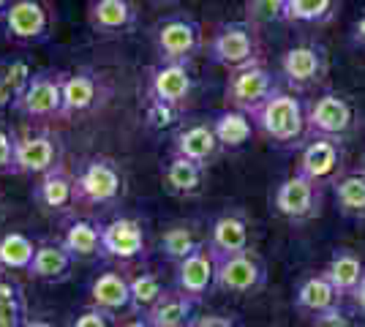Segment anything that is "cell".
<instances>
[{
	"label": "cell",
	"instance_id": "1",
	"mask_svg": "<svg viewBox=\"0 0 365 327\" xmlns=\"http://www.w3.org/2000/svg\"><path fill=\"white\" fill-rule=\"evenodd\" d=\"M251 120L267 140L287 147L300 145L308 134L305 104L297 98V93H289V90H275L262 107L251 112Z\"/></svg>",
	"mask_w": 365,
	"mask_h": 327
},
{
	"label": "cell",
	"instance_id": "2",
	"mask_svg": "<svg viewBox=\"0 0 365 327\" xmlns=\"http://www.w3.org/2000/svg\"><path fill=\"white\" fill-rule=\"evenodd\" d=\"M76 204L82 207H112L123 199L125 180L118 161L109 156H91L74 170Z\"/></svg>",
	"mask_w": 365,
	"mask_h": 327
},
{
	"label": "cell",
	"instance_id": "3",
	"mask_svg": "<svg viewBox=\"0 0 365 327\" xmlns=\"http://www.w3.org/2000/svg\"><path fill=\"white\" fill-rule=\"evenodd\" d=\"M153 47L161 63H188L205 49V33L194 16L172 14L164 16L153 28Z\"/></svg>",
	"mask_w": 365,
	"mask_h": 327
},
{
	"label": "cell",
	"instance_id": "4",
	"mask_svg": "<svg viewBox=\"0 0 365 327\" xmlns=\"http://www.w3.org/2000/svg\"><path fill=\"white\" fill-rule=\"evenodd\" d=\"M207 55L210 61L224 66L227 71L243 68L251 63H259V33L257 25L248 19H237V22H224L218 25L207 44Z\"/></svg>",
	"mask_w": 365,
	"mask_h": 327
},
{
	"label": "cell",
	"instance_id": "5",
	"mask_svg": "<svg viewBox=\"0 0 365 327\" xmlns=\"http://www.w3.org/2000/svg\"><path fill=\"white\" fill-rule=\"evenodd\" d=\"M3 38L16 47H41L52 36V14L41 0H11L0 16Z\"/></svg>",
	"mask_w": 365,
	"mask_h": 327
},
{
	"label": "cell",
	"instance_id": "6",
	"mask_svg": "<svg viewBox=\"0 0 365 327\" xmlns=\"http://www.w3.org/2000/svg\"><path fill=\"white\" fill-rule=\"evenodd\" d=\"M63 77L66 71H33L31 82L22 93L16 95L11 112L22 115L25 120H55L63 109Z\"/></svg>",
	"mask_w": 365,
	"mask_h": 327
},
{
	"label": "cell",
	"instance_id": "7",
	"mask_svg": "<svg viewBox=\"0 0 365 327\" xmlns=\"http://www.w3.org/2000/svg\"><path fill=\"white\" fill-rule=\"evenodd\" d=\"M275 90H281V82H278V77H275L264 63L259 61V63H251V66H243V68L229 71L224 98H227V107L243 109V112L251 115Z\"/></svg>",
	"mask_w": 365,
	"mask_h": 327
},
{
	"label": "cell",
	"instance_id": "8",
	"mask_svg": "<svg viewBox=\"0 0 365 327\" xmlns=\"http://www.w3.org/2000/svg\"><path fill=\"white\" fill-rule=\"evenodd\" d=\"M305 120L308 137H330L344 142L354 128V107L346 95L324 90L305 104Z\"/></svg>",
	"mask_w": 365,
	"mask_h": 327
},
{
	"label": "cell",
	"instance_id": "9",
	"mask_svg": "<svg viewBox=\"0 0 365 327\" xmlns=\"http://www.w3.org/2000/svg\"><path fill=\"white\" fill-rule=\"evenodd\" d=\"M273 207L278 216L292 224L314 221L322 213V183L305 177L303 172H294L278 183L273 194Z\"/></svg>",
	"mask_w": 365,
	"mask_h": 327
},
{
	"label": "cell",
	"instance_id": "10",
	"mask_svg": "<svg viewBox=\"0 0 365 327\" xmlns=\"http://www.w3.org/2000/svg\"><path fill=\"white\" fill-rule=\"evenodd\" d=\"M327 68H330L327 49L317 41H300L287 49L281 58V77L294 93H305L322 85L327 77Z\"/></svg>",
	"mask_w": 365,
	"mask_h": 327
},
{
	"label": "cell",
	"instance_id": "11",
	"mask_svg": "<svg viewBox=\"0 0 365 327\" xmlns=\"http://www.w3.org/2000/svg\"><path fill=\"white\" fill-rule=\"evenodd\" d=\"M194 93V74L188 63H155L148 71V101L153 107L180 112Z\"/></svg>",
	"mask_w": 365,
	"mask_h": 327
},
{
	"label": "cell",
	"instance_id": "12",
	"mask_svg": "<svg viewBox=\"0 0 365 327\" xmlns=\"http://www.w3.org/2000/svg\"><path fill=\"white\" fill-rule=\"evenodd\" d=\"M215 262H218V267H215V289L218 292L257 295L267 281L264 262L251 251L237 254V256H224V259H215Z\"/></svg>",
	"mask_w": 365,
	"mask_h": 327
},
{
	"label": "cell",
	"instance_id": "13",
	"mask_svg": "<svg viewBox=\"0 0 365 327\" xmlns=\"http://www.w3.org/2000/svg\"><path fill=\"white\" fill-rule=\"evenodd\" d=\"M61 164V145L46 131H14V175L38 177Z\"/></svg>",
	"mask_w": 365,
	"mask_h": 327
},
{
	"label": "cell",
	"instance_id": "14",
	"mask_svg": "<svg viewBox=\"0 0 365 327\" xmlns=\"http://www.w3.org/2000/svg\"><path fill=\"white\" fill-rule=\"evenodd\" d=\"M148 251V232L142 221L118 216L101 224V256L118 262H137Z\"/></svg>",
	"mask_w": 365,
	"mask_h": 327
},
{
	"label": "cell",
	"instance_id": "15",
	"mask_svg": "<svg viewBox=\"0 0 365 327\" xmlns=\"http://www.w3.org/2000/svg\"><path fill=\"white\" fill-rule=\"evenodd\" d=\"M344 147L341 140L330 137H308V142L300 150L297 158V172H303L305 177L317 180V183H335L344 175Z\"/></svg>",
	"mask_w": 365,
	"mask_h": 327
},
{
	"label": "cell",
	"instance_id": "16",
	"mask_svg": "<svg viewBox=\"0 0 365 327\" xmlns=\"http://www.w3.org/2000/svg\"><path fill=\"white\" fill-rule=\"evenodd\" d=\"M215 267L218 262H215L213 251L202 246L191 256H185L175 265V286L188 297H194L197 303H202L205 297L218 292L215 289Z\"/></svg>",
	"mask_w": 365,
	"mask_h": 327
},
{
	"label": "cell",
	"instance_id": "17",
	"mask_svg": "<svg viewBox=\"0 0 365 327\" xmlns=\"http://www.w3.org/2000/svg\"><path fill=\"white\" fill-rule=\"evenodd\" d=\"M101 95H104L101 74H96L91 68L66 71V77H63L61 120H71V118H79V115H88L91 109L98 107Z\"/></svg>",
	"mask_w": 365,
	"mask_h": 327
},
{
	"label": "cell",
	"instance_id": "18",
	"mask_svg": "<svg viewBox=\"0 0 365 327\" xmlns=\"http://www.w3.org/2000/svg\"><path fill=\"white\" fill-rule=\"evenodd\" d=\"M33 202L44 213H68L76 207L74 172L61 161L49 172L38 175V183L33 186Z\"/></svg>",
	"mask_w": 365,
	"mask_h": 327
},
{
	"label": "cell",
	"instance_id": "19",
	"mask_svg": "<svg viewBox=\"0 0 365 327\" xmlns=\"http://www.w3.org/2000/svg\"><path fill=\"white\" fill-rule=\"evenodd\" d=\"M207 249L213 251L215 259H224V256H237L251 251V224L243 213L237 210H229L221 213L210 224V232H207Z\"/></svg>",
	"mask_w": 365,
	"mask_h": 327
},
{
	"label": "cell",
	"instance_id": "20",
	"mask_svg": "<svg viewBox=\"0 0 365 327\" xmlns=\"http://www.w3.org/2000/svg\"><path fill=\"white\" fill-rule=\"evenodd\" d=\"M88 25L96 36L104 38L125 36L137 28V6L134 0H91Z\"/></svg>",
	"mask_w": 365,
	"mask_h": 327
},
{
	"label": "cell",
	"instance_id": "21",
	"mask_svg": "<svg viewBox=\"0 0 365 327\" xmlns=\"http://www.w3.org/2000/svg\"><path fill=\"white\" fill-rule=\"evenodd\" d=\"M221 142L215 137L213 120H191V123H182L175 137H172V153L175 156H185L199 164H210L218 153H221Z\"/></svg>",
	"mask_w": 365,
	"mask_h": 327
},
{
	"label": "cell",
	"instance_id": "22",
	"mask_svg": "<svg viewBox=\"0 0 365 327\" xmlns=\"http://www.w3.org/2000/svg\"><path fill=\"white\" fill-rule=\"evenodd\" d=\"M88 303L112 313H131V279L125 270H101L88 286Z\"/></svg>",
	"mask_w": 365,
	"mask_h": 327
},
{
	"label": "cell",
	"instance_id": "23",
	"mask_svg": "<svg viewBox=\"0 0 365 327\" xmlns=\"http://www.w3.org/2000/svg\"><path fill=\"white\" fill-rule=\"evenodd\" d=\"M344 300H346V297L335 289V284L327 279L324 273H314V276H308V279L297 286L294 306L314 319V316H319V313L344 308Z\"/></svg>",
	"mask_w": 365,
	"mask_h": 327
},
{
	"label": "cell",
	"instance_id": "24",
	"mask_svg": "<svg viewBox=\"0 0 365 327\" xmlns=\"http://www.w3.org/2000/svg\"><path fill=\"white\" fill-rule=\"evenodd\" d=\"M76 265V256L66 249L63 243H38L36 256H33L28 276L44 284H61L71 276Z\"/></svg>",
	"mask_w": 365,
	"mask_h": 327
},
{
	"label": "cell",
	"instance_id": "25",
	"mask_svg": "<svg viewBox=\"0 0 365 327\" xmlns=\"http://www.w3.org/2000/svg\"><path fill=\"white\" fill-rule=\"evenodd\" d=\"M145 316L155 327H191V322L197 319V300L172 286L155 300V306Z\"/></svg>",
	"mask_w": 365,
	"mask_h": 327
},
{
	"label": "cell",
	"instance_id": "26",
	"mask_svg": "<svg viewBox=\"0 0 365 327\" xmlns=\"http://www.w3.org/2000/svg\"><path fill=\"white\" fill-rule=\"evenodd\" d=\"M205 175H207L205 164L172 153V158H169L167 164H164V170H161V183L175 197H194V194L202 191Z\"/></svg>",
	"mask_w": 365,
	"mask_h": 327
},
{
	"label": "cell",
	"instance_id": "27",
	"mask_svg": "<svg viewBox=\"0 0 365 327\" xmlns=\"http://www.w3.org/2000/svg\"><path fill=\"white\" fill-rule=\"evenodd\" d=\"M61 243L79 259L101 256V224L91 218H68L63 224Z\"/></svg>",
	"mask_w": 365,
	"mask_h": 327
},
{
	"label": "cell",
	"instance_id": "28",
	"mask_svg": "<svg viewBox=\"0 0 365 327\" xmlns=\"http://www.w3.org/2000/svg\"><path fill=\"white\" fill-rule=\"evenodd\" d=\"M210 120H213L215 137L221 142V147H227V150H237V147L248 145L251 137H254V131H257L251 115L235 107H227V109H221V112H215Z\"/></svg>",
	"mask_w": 365,
	"mask_h": 327
},
{
	"label": "cell",
	"instance_id": "29",
	"mask_svg": "<svg viewBox=\"0 0 365 327\" xmlns=\"http://www.w3.org/2000/svg\"><path fill=\"white\" fill-rule=\"evenodd\" d=\"M327 279L335 284V289L341 292V295L349 300L351 292L357 289V284L363 281L365 276V259L357 254V251L351 249H338L330 256V262L324 265V270H322Z\"/></svg>",
	"mask_w": 365,
	"mask_h": 327
},
{
	"label": "cell",
	"instance_id": "30",
	"mask_svg": "<svg viewBox=\"0 0 365 327\" xmlns=\"http://www.w3.org/2000/svg\"><path fill=\"white\" fill-rule=\"evenodd\" d=\"M335 204L346 218L365 221V172H344L333 183Z\"/></svg>",
	"mask_w": 365,
	"mask_h": 327
},
{
	"label": "cell",
	"instance_id": "31",
	"mask_svg": "<svg viewBox=\"0 0 365 327\" xmlns=\"http://www.w3.org/2000/svg\"><path fill=\"white\" fill-rule=\"evenodd\" d=\"M202 246H207V237H199L197 229L188 227V224H175V227L164 229V234H161V240H158V254H161L167 262L178 265L180 259L191 256V254L199 251Z\"/></svg>",
	"mask_w": 365,
	"mask_h": 327
},
{
	"label": "cell",
	"instance_id": "32",
	"mask_svg": "<svg viewBox=\"0 0 365 327\" xmlns=\"http://www.w3.org/2000/svg\"><path fill=\"white\" fill-rule=\"evenodd\" d=\"M341 9V0H289L284 22L289 25H327Z\"/></svg>",
	"mask_w": 365,
	"mask_h": 327
},
{
	"label": "cell",
	"instance_id": "33",
	"mask_svg": "<svg viewBox=\"0 0 365 327\" xmlns=\"http://www.w3.org/2000/svg\"><path fill=\"white\" fill-rule=\"evenodd\" d=\"M36 249L38 246L25 232H6L0 237V267L28 273L33 256H36Z\"/></svg>",
	"mask_w": 365,
	"mask_h": 327
},
{
	"label": "cell",
	"instance_id": "34",
	"mask_svg": "<svg viewBox=\"0 0 365 327\" xmlns=\"http://www.w3.org/2000/svg\"><path fill=\"white\" fill-rule=\"evenodd\" d=\"M131 279V313H148L155 300L167 292L164 281L153 270H137Z\"/></svg>",
	"mask_w": 365,
	"mask_h": 327
},
{
	"label": "cell",
	"instance_id": "35",
	"mask_svg": "<svg viewBox=\"0 0 365 327\" xmlns=\"http://www.w3.org/2000/svg\"><path fill=\"white\" fill-rule=\"evenodd\" d=\"M28 322V303L16 281L0 276V327H22Z\"/></svg>",
	"mask_w": 365,
	"mask_h": 327
},
{
	"label": "cell",
	"instance_id": "36",
	"mask_svg": "<svg viewBox=\"0 0 365 327\" xmlns=\"http://www.w3.org/2000/svg\"><path fill=\"white\" fill-rule=\"evenodd\" d=\"M289 0H245V19L254 25H267V22H284Z\"/></svg>",
	"mask_w": 365,
	"mask_h": 327
},
{
	"label": "cell",
	"instance_id": "37",
	"mask_svg": "<svg viewBox=\"0 0 365 327\" xmlns=\"http://www.w3.org/2000/svg\"><path fill=\"white\" fill-rule=\"evenodd\" d=\"M66 327H120V319H118V313L104 311V308L88 303L82 311H76L71 316V322Z\"/></svg>",
	"mask_w": 365,
	"mask_h": 327
},
{
	"label": "cell",
	"instance_id": "38",
	"mask_svg": "<svg viewBox=\"0 0 365 327\" xmlns=\"http://www.w3.org/2000/svg\"><path fill=\"white\" fill-rule=\"evenodd\" d=\"M0 71H3L6 82L14 88L16 95L28 88V82H31V77H33V68L25 61H6L3 66H0ZM14 101H16V98H14Z\"/></svg>",
	"mask_w": 365,
	"mask_h": 327
},
{
	"label": "cell",
	"instance_id": "39",
	"mask_svg": "<svg viewBox=\"0 0 365 327\" xmlns=\"http://www.w3.org/2000/svg\"><path fill=\"white\" fill-rule=\"evenodd\" d=\"M0 175H14V131L0 125Z\"/></svg>",
	"mask_w": 365,
	"mask_h": 327
},
{
	"label": "cell",
	"instance_id": "40",
	"mask_svg": "<svg viewBox=\"0 0 365 327\" xmlns=\"http://www.w3.org/2000/svg\"><path fill=\"white\" fill-rule=\"evenodd\" d=\"M311 327H357V322H354V319H351L344 308H335V311H327V313L314 316Z\"/></svg>",
	"mask_w": 365,
	"mask_h": 327
},
{
	"label": "cell",
	"instance_id": "41",
	"mask_svg": "<svg viewBox=\"0 0 365 327\" xmlns=\"http://www.w3.org/2000/svg\"><path fill=\"white\" fill-rule=\"evenodd\" d=\"M191 327H240L235 316H227V313H202L197 316Z\"/></svg>",
	"mask_w": 365,
	"mask_h": 327
},
{
	"label": "cell",
	"instance_id": "42",
	"mask_svg": "<svg viewBox=\"0 0 365 327\" xmlns=\"http://www.w3.org/2000/svg\"><path fill=\"white\" fill-rule=\"evenodd\" d=\"M14 98H16V93H14V88L6 82V77H3V71H0V118L9 112V109L14 107Z\"/></svg>",
	"mask_w": 365,
	"mask_h": 327
},
{
	"label": "cell",
	"instance_id": "43",
	"mask_svg": "<svg viewBox=\"0 0 365 327\" xmlns=\"http://www.w3.org/2000/svg\"><path fill=\"white\" fill-rule=\"evenodd\" d=\"M351 306H354V311H360L365 316V276H363V281L357 284V289L351 292Z\"/></svg>",
	"mask_w": 365,
	"mask_h": 327
},
{
	"label": "cell",
	"instance_id": "44",
	"mask_svg": "<svg viewBox=\"0 0 365 327\" xmlns=\"http://www.w3.org/2000/svg\"><path fill=\"white\" fill-rule=\"evenodd\" d=\"M351 44L365 49V14L351 25Z\"/></svg>",
	"mask_w": 365,
	"mask_h": 327
},
{
	"label": "cell",
	"instance_id": "45",
	"mask_svg": "<svg viewBox=\"0 0 365 327\" xmlns=\"http://www.w3.org/2000/svg\"><path fill=\"white\" fill-rule=\"evenodd\" d=\"M120 327H155V325H153L145 313H131L128 319H123Z\"/></svg>",
	"mask_w": 365,
	"mask_h": 327
},
{
	"label": "cell",
	"instance_id": "46",
	"mask_svg": "<svg viewBox=\"0 0 365 327\" xmlns=\"http://www.w3.org/2000/svg\"><path fill=\"white\" fill-rule=\"evenodd\" d=\"M22 327H58V325H52V322H46V319H28Z\"/></svg>",
	"mask_w": 365,
	"mask_h": 327
},
{
	"label": "cell",
	"instance_id": "47",
	"mask_svg": "<svg viewBox=\"0 0 365 327\" xmlns=\"http://www.w3.org/2000/svg\"><path fill=\"white\" fill-rule=\"evenodd\" d=\"M9 6H11V0H0V16L9 11Z\"/></svg>",
	"mask_w": 365,
	"mask_h": 327
},
{
	"label": "cell",
	"instance_id": "48",
	"mask_svg": "<svg viewBox=\"0 0 365 327\" xmlns=\"http://www.w3.org/2000/svg\"><path fill=\"white\" fill-rule=\"evenodd\" d=\"M150 3H161V6H169V3H178V0H150Z\"/></svg>",
	"mask_w": 365,
	"mask_h": 327
},
{
	"label": "cell",
	"instance_id": "49",
	"mask_svg": "<svg viewBox=\"0 0 365 327\" xmlns=\"http://www.w3.org/2000/svg\"><path fill=\"white\" fill-rule=\"evenodd\" d=\"M360 170H363V172H365V161H363V167H360Z\"/></svg>",
	"mask_w": 365,
	"mask_h": 327
},
{
	"label": "cell",
	"instance_id": "50",
	"mask_svg": "<svg viewBox=\"0 0 365 327\" xmlns=\"http://www.w3.org/2000/svg\"><path fill=\"white\" fill-rule=\"evenodd\" d=\"M0 270H3V267H0Z\"/></svg>",
	"mask_w": 365,
	"mask_h": 327
}]
</instances>
